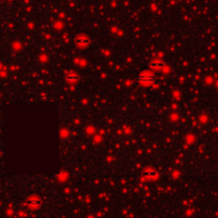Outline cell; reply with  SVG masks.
Instances as JSON below:
<instances>
[{"label": "cell", "mask_w": 218, "mask_h": 218, "mask_svg": "<svg viewBox=\"0 0 218 218\" xmlns=\"http://www.w3.org/2000/svg\"><path fill=\"white\" fill-rule=\"evenodd\" d=\"M152 66H160V67H162L163 63H152Z\"/></svg>", "instance_id": "obj_1"}]
</instances>
